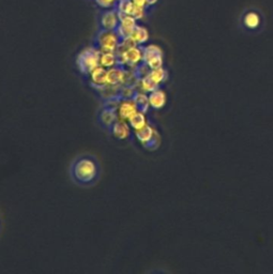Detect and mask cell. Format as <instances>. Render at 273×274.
I'll list each match as a JSON object with an SVG mask.
<instances>
[{"mask_svg":"<svg viewBox=\"0 0 273 274\" xmlns=\"http://www.w3.org/2000/svg\"><path fill=\"white\" fill-rule=\"evenodd\" d=\"M93 2L101 9V10H104V9L116 8L119 0H93Z\"/></svg>","mask_w":273,"mask_h":274,"instance_id":"obj_19","label":"cell"},{"mask_svg":"<svg viewBox=\"0 0 273 274\" xmlns=\"http://www.w3.org/2000/svg\"><path fill=\"white\" fill-rule=\"evenodd\" d=\"M129 125L130 127L135 131H138L140 129H143L145 126L148 125L147 118H146V114L142 112H136L133 116H132L129 120Z\"/></svg>","mask_w":273,"mask_h":274,"instance_id":"obj_16","label":"cell"},{"mask_svg":"<svg viewBox=\"0 0 273 274\" xmlns=\"http://www.w3.org/2000/svg\"><path fill=\"white\" fill-rule=\"evenodd\" d=\"M155 132H156V130H154V129L148 123V125L145 126L143 129H140V130H138V131H135V132H134V134H135L137 140H138L139 143L142 144L143 147H144L145 145H147V144L149 143V141L151 140V138H152V137L154 136V134H155Z\"/></svg>","mask_w":273,"mask_h":274,"instance_id":"obj_14","label":"cell"},{"mask_svg":"<svg viewBox=\"0 0 273 274\" xmlns=\"http://www.w3.org/2000/svg\"><path fill=\"white\" fill-rule=\"evenodd\" d=\"M131 42L134 44V45L137 46H143L145 43H147L148 39H149V32L147 30V28H145L144 26L137 24L135 26L134 30L132 31L130 38Z\"/></svg>","mask_w":273,"mask_h":274,"instance_id":"obj_9","label":"cell"},{"mask_svg":"<svg viewBox=\"0 0 273 274\" xmlns=\"http://www.w3.org/2000/svg\"><path fill=\"white\" fill-rule=\"evenodd\" d=\"M101 51L93 45L83 49L76 57V67L84 77H88L94 69L100 66Z\"/></svg>","mask_w":273,"mask_h":274,"instance_id":"obj_2","label":"cell"},{"mask_svg":"<svg viewBox=\"0 0 273 274\" xmlns=\"http://www.w3.org/2000/svg\"><path fill=\"white\" fill-rule=\"evenodd\" d=\"M106 75H107V69L103 68L102 66H99L96 69H94L92 72L88 75L89 77V85L94 88V89H99L104 86H106Z\"/></svg>","mask_w":273,"mask_h":274,"instance_id":"obj_8","label":"cell"},{"mask_svg":"<svg viewBox=\"0 0 273 274\" xmlns=\"http://www.w3.org/2000/svg\"><path fill=\"white\" fill-rule=\"evenodd\" d=\"M147 76L150 78L154 84L160 86L167 81V78H169V72H167V71L162 67L158 69L150 70L149 71V73L147 74Z\"/></svg>","mask_w":273,"mask_h":274,"instance_id":"obj_15","label":"cell"},{"mask_svg":"<svg viewBox=\"0 0 273 274\" xmlns=\"http://www.w3.org/2000/svg\"><path fill=\"white\" fill-rule=\"evenodd\" d=\"M146 2H147V10H148L149 8L154 7L158 3V0H146Z\"/></svg>","mask_w":273,"mask_h":274,"instance_id":"obj_21","label":"cell"},{"mask_svg":"<svg viewBox=\"0 0 273 274\" xmlns=\"http://www.w3.org/2000/svg\"><path fill=\"white\" fill-rule=\"evenodd\" d=\"M132 101L135 104L138 112H142L147 114V112L150 108V103H149V96L146 92H138L136 91L135 94L132 98Z\"/></svg>","mask_w":273,"mask_h":274,"instance_id":"obj_13","label":"cell"},{"mask_svg":"<svg viewBox=\"0 0 273 274\" xmlns=\"http://www.w3.org/2000/svg\"><path fill=\"white\" fill-rule=\"evenodd\" d=\"M160 144H161V137H160V134H158L157 131H156L154 136L151 138V140L149 141L147 145L144 146V148H146L148 150H155V149L158 148Z\"/></svg>","mask_w":273,"mask_h":274,"instance_id":"obj_20","label":"cell"},{"mask_svg":"<svg viewBox=\"0 0 273 274\" xmlns=\"http://www.w3.org/2000/svg\"><path fill=\"white\" fill-rule=\"evenodd\" d=\"M260 16L256 12H249L243 17V24L248 29H256L260 25Z\"/></svg>","mask_w":273,"mask_h":274,"instance_id":"obj_18","label":"cell"},{"mask_svg":"<svg viewBox=\"0 0 273 274\" xmlns=\"http://www.w3.org/2000/svg\"><path fill=\"white\" fill-rule=\"evenodd\" d=\"M92 45L101 52H118L121 45V40L116 31L99 29L95 34Z\"/></svg>","mask_w":273,"mask_h":274,"instance_id":"obj_3","label":"cell"},{"mask_svg":"<svg viewBox=\"0 0 273 274\" xmlns=\"http://www.w3.org/2000/svg\"><path fill=\"white\" fill-rule=\"evenodd\" d=\"M111 134H113L117 139H127L132 135L131 127L125 120H118L112 128Z\"/></svg>","mask_w":273,"mask_h":274,"instance_id":"obj_11","label":"cell"},{"mask_svg":"<svg viewBox=\"0 0 273 274\" xmlns=\"http://www.w3.org/2000/svg\"><path fill=\"white\" fill-rule=\"evenodd\" d=\"M119 120L116 106L103 105L102 108L96 114V122L99 127L111 134L112 128Z\"/></svg>","mask_w":273,"mask_h":274,"instance_id":"obj_5","label":"cell"},{"mask_svg":"<svg viewBox=\"0 0 273 274\" xmlns=\"http://www.w3.org/2000/svg\"><path fill=\"white\" fill-rule=\"evenodd\" d=\"M120 25V13L117 8L104 9L98 14V29L117 31Z\"/></svg>","mask_w":273,"mask_h":274,"instance_id":"obj_4","label":"cell"},{"mask_svg":"<svg viewBox=\"0 0 273 274\" xmlns=\"http://www.w3.org/2000/svg\"><path fill=\"white\" fill-rule=\"evenodd\" d=\"M128 70L120 65L107 69V75H106V83L108 86L113 87H120L125 84L126 77H127Z\"/></svg>","mask_w":273,"mask_h":274,"instance_id":"obj_7","label":"cell"},{"mask_svg":"<svg viewBox=\"0 0 273 274\" xmlns=\"http://www.w3.org/2000/svg\"><path fill=\"white\" fill-rule=\"evenodd\" d=\"M143 63H145L151 70L163 67V50L160 46L154 44L143 45Z\"/></svg>","mask_w":273,"mask_h":274,"instance_id":"obj_6","label":"cell"},{"mask_svg":"<svg viewBox=\"0 0 273 274\" xmlns=\"http://www.w3.org/2000/svg\"><path fill=\"white\" fill-rule=\"evenodd\" d=\"M119 65V58L117 52H101L100 66L105 69H111Z\"/></svg>","mask_w":273,"mask_h":274,"instance_id":"obj_17","label":"cell"},{"mask_svg":"<svg viewBox=\"0 0 273 274\" xmlns=\"http://www.w3.org/2000/svg\"><path fill=\"white\" fill-rule=\"evenodd\" d=\"M136 112L138 111L132 100H122L120 102L118 108V116L121 120H129Z\"/></svg>","mask_w":273,"mask_h":274,"instance_id":"obj_12","label":"cell"},{"mask_svg":"<svg viewBox=\"0 0 273 274\" xmlns=\"http://www.w3.org/2000/svg\"><path fill=\"white\" fill-rule=\"evenodd\" d=\"M148 96H149V103H150V107L153 109L163 108L167 101L165 91L160 89V88H157V89L151 91L150 93H148Z\"/></svg>","mask_w":273,"mask_h":274,"instance_id":"obj_10","label":"cell"},{"mask_svg":"<svg viewBox=\"0 0 273 274\" xmlns=\"http://www.w3.org/2000/svg\"><path fill=\"white\" fill-rule=\"evenodd\" d=\"M2 228H3V221H2V217H0V233H2Z\"/></svg>","mask_w":273,"mask_h":274,"instance_id":"obj_22","label":"cell"},{"mask_svg":"<svg viewBox=\"0 0 273 274\" xmlns=\"http://www.w3.org/2000/svg\"><path fill=\"white\" fill-rule=\"evenodd\" d=\"M69 176L77 187L92 188L100 181L102 176L100 160L90 153L79 154L70 164Z\"/></svg>","mask_w":273,"mask_h":274,"instance_id":"obj_1","label":"cell"}]
</instances>
